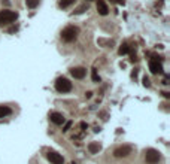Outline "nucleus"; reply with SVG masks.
I'll return each instance as SVG.
<instances>
[{
    "mask_svg": "<svg viewBox=\"0 0 170 164\" xmlns=\"http://www.w3.org/2000/svg\"><path fill=\"white\" fill-rule=\"evenodd\" d=\"M17 18H18V14L14 10H8V9L0 10V26H8V24L14 22Z\"/></svg>",
    "mask_w": 170,
    "mask_h": 164,
    "instance_id": "1",
    "label": "nucleus"
},
{
    "mask_svg": "<svg viewBox=\"0 0 170 164\" xmlns=\"http://www.w3.org/2000/svg\"><path fill=\"white\" fill-rule=\"evenodd\" d=\"M72 88H73V85H72V82L67 78H64V76L57 78V81H55V90L58 93H69V91H72Z\"/></svg>",
    "mask_w": 170,
    "mask_h": 164,
    "instance_id": "2",
    "label": "nucleus"
},
{
    "mask_svg": "<svg viewBox=\"0 0 170 164\" xmlns=\"http://www.w3.org/2000/svg\"><path fill=\"white\" fill-rule=\"evenodd\" d=\"M78 33H79V30H78L76 27L69 26V27H66V29L61 31V39L64 42H73L76 37H78Z\"/></svg>",
    "mask_w": 170,
    "mask_h": 164,
    "instance_id": "3",
    "label": "nucleus"
},
{
    "mask_svg": "<svg viewBox=\"0 0 170 164\" xmlns=\"http://www.w3.org/2000/svg\"><path fill=\"white\" fill-rule=\"evenodd\" d=\"M145 160H146L148 164H157V163L161 160V154L157 149L149 148V149L145 151Z\"/></svg>",
    "mask_w": 170,
    "mask_h": 164,
    "instance_id": "4",
    "label": "nucleus"
},
{
    "mask_svg": "<svg viewBox=\"0 0 170 164\" xmlns=\"http://www.w3.org/2000/svg\"><path fill=\"white\" fill-rule=\"evenodd\" d=\"M132 154V146H120L113 151V155L116 158H122V157H128Z\"/></svg>",
    "mask_w": 170,
    "mask_h": 164,
    "instance_id": "5",
    "label": "nucleus"
},
{
    "mask_svg": "<svg viewBox=\"0 0 170 164\" xmlns=\"http://www.w3.org/2000/svg\"><path fill=\"white\" fill-rule=\"evenodd\" d=\"M46 157H48V160H49L52 164H63V163H64L63 155H60L58 152H55V151H49Z\"/></svg>",
    "mask_w": 170,
    "mask_h": 164,
    "instance_id": "6",
    "label": "nucleus"
},
{
    "mask_svg": "<svg viewBox=\"0 0 170 164\" xmlns=\"http://www.w3.org/2000/svg\"><path fill=\"white\" fill-rule=\"evenodd\" d=\"M70 75L75 79H84L87 76V69H84V67H73L70 70Z\"/></svg>",
    "mask_w": 170,
    "mask_h": 164,
    "instance_id": "7",
    "label": "nucleus"
},
{
    "mask_svg": "<svg viewBox=\"0 0 170 164\" xmlns=\"http://www.w3.org/2000/svg\"><path fill=\"white\" fill-rule=\"evenodd\" d=\"M49 119L55 125H63L64 124V117H63V113H60V112H51L49 113Z\"/></svg>",
    "mask_w": 170,
    "mask_h": 164,
    "instance_id": "8",
    "label": "nucleus"
},
{
    "mask_svg": "<svg viewBox=\"0 0 170 164\" xmlns=\"http://www.w3.org/2000/svg\"><path fill=\"white\" fill-rule=\"evenodd\" d=\"M149 70H151V73H154V75L163 73V66H161V63H158V60H151V61H149Z\"/></svg>",
    "mask_w": 170,
    "mask_h": 164,
    "instance_id": "9",
    "label": "nucleus"
},
{
    "mask_svg": "<svg viewBox=\"0 0 170 164\" xmlns=\"http://www.w3.org/2000/svg\"><path fill=\"white\" fill-rule=\"evenodd\" d=\"M97 12L103 17H106L109 14V8H108L106 3H104V0H97Z\"/></svg>",
    "mask_w": 170,
    "mask_h": 164,
    "instance_id": "10",
    "label": "nucleus"
},
{
    "mask_svg": "<svg viewBox=\"0 0 170 164\" xmlns=\"http://www.w3.org/2000/svg\"><path fill=\"white\" fill-rule=\"evenodd\" d=\"M88 151H90V154H99L101 151V145L99 142H91L88 145Z\"/></svg>",
    "mask_w": 170,
    "mask_h": 164,
    "instance_id": "11",
    "label": "nucleus"
},
{
    "mask_svg": "<svg viewBox=\"0 0 170 164\" xmlns=\"http://www.w3.org/2000/svg\"><path fill=\"white\" fill-rule=\"evenodd\" d=\"M12 113V109L8 107V106H0V118H5L8 115H10Z\"/></svg>",
    "mask_w": 170,
    "mask_h": 164,
    "instance_id": "12",
    "label": "nucleus"
},
{
    "mask_svg": "<svg viewBox=\"0 0 170 164\" xmlns=\"http://www.w3.org/2000/svg\"><path fill=\"white\" fill-rule=\"evenodd\" d=\"M75 3V0H60L58 2V6L61 8V9H67L69 6H72Z\"/></svg>",
    "mask_w": 170,
    "mask_h": 164,
    "instance_id": "13",
    "label": "nucleus"
},
{
    "mask_svg": "<svg viewBox=\"0 0 170 164\" xmlns=\"http://www.w3.org/2000/svg\"><path fill=\"white\" fill-rule=\"evenodd\" d=\"M39 3H41V0H25V5H27V8H30V9H34Z\"/></svg>",
    "mask_w": 170,
    "mask_h": 164,
    "instance_id": "14",
    "label": "nucleus"
},
{
    "mask_svg": "<svg viewBox=\"0 0 170 164\" xmlns=\"http://www.w3.org/2000/svg\"><path fill=\"white\" fill-rule=\"evenodd\" d=\"M120 55H124V54H127V52H130V46L127 45V43H122L121 45V48H120Z\"/></svg>",
    "mask_w": 170,
    "mask_h": 164,
    "instance_id": "15",
    "label": "nucleus"
},
{
    "mask_svg": "<svg viewBox=\"0 0 170 164\" xmlns=\"http://www.w3.org/2000/svg\"><path fill=\"white\" fill-rule=\"evenodd\" d=\"M85 10H88V6H87V5H82V6H79V8L75 10V14H76V15H79V14H84Z\"/></svg>",
    "mask_w": 170,
    "mask_h": 164,
    "instance_id": "16",
    "label": "nucleus"
},
{
    "mask_svg": "<svg viewBox=\"0 0 170 164\" xmlns=\"http://www.w3.org/2000/svg\"><path fill=\"white\" fill-rule=\"evenodd\" d=\"M72 124H73L72 121H67L66 124H64V127H63V131H69V130H70V127H72Z\"/></svg>",
    "mask_w": 170,
    "mask_h": 164,
    "instance_id": "17",
    "label": "nucleus"
},
{
    "mask_svg": "<svg viewBox=\"0 0 170 164\" xmlns=\"http://www.w3.org/2000/svg\"><path fill=\"white\" fill-rule=\"evenodd\" d=\"M93 81H94V82H100V76L97 75L96 70H93Z\"/></svg>",
    "mask_w": 170,
    "mask_h": 164,
    "instance_id": "18",
    "label": "nucleus"
},
{
    "mask_svg": "<svg viewBox=\"0 0 170 164\" xmlns=\"http://www.w3.org/2000/svg\"><path fill=\"white\" fill-rule=\"evenodd\" d=\"M143 85H145V87H151V82H149V78L148 76L143 78Z\"/></svg>",
    "mask_w": 170,
    "mask_h": 164,
    "instance_id": "19",
    "label": "nucleus"
},
{
    "mask_svg": "<svg viewBox=\"0 0 170 164\" xmlns=\"http://www.w3.org/2000/svg\"><path fill=\"white\" fill-rule=\"evenodd\" d=\"M85 97H87V98H91V97H93V93H91V91L85 93Z\"/></svg>",
    "mask_w": 170,
    "mask_h": 164,
    "instance_id": "20",
    "label": "nucleus"
},
{
    "mask_svg": "<svg viewBox=\"0 0 170 164\" xmlns=\"http://www.w3.org/2000/svg\"><path fill=\"white\" fill-rule=\"evenodd\" d=\"M87 127H88V125H87L85 122H81V128H82V130H85Z\"/></svg>",
    "mask_w": 170,
    "mask_h": 164,
    "instance_id": "21",
    "label": "nucleus"
},
{
    "mask_svg": "<svg viewBox=\"0 0 170 164\" xmlns=\"http://www.w3.org/2000/svg\"><path fill=\"white\" fill-rule=\"evenodd\" d=\"M100 115L103 117V119H106V117H108V113H106V112H101V113H100Z\"/></svg>",
    "mask_w": 170,
    "mask_h": 164,
    "instance_id": "22",
    "label": "nucleus"
},
{
    "mask_svg": "<svg viewBox=\"0 0 170 164\" xmlns=\"http://www.w3.org/2000/svg\"><path fill=\"white\" fill-rule=\"evenodd\" d=\"M163 96H164V97H166V98H170V94H169V93H167V91H164V93H163Z\"/></svg>",
    "mask_w": 170,
    "mask_h": 164,
    "instance_id": "23",
    "label": "nucleus"
},
{
    "mask_svg": "<svg viewBox=\"0 0 170 164\" xmlns=\"http://www.w3.org/2000/svg\"><path fill=\"white\" fill-rule=\"evenodd\" d=\"M17 29H18V27H12L9 31H10V33H14V31H17Z\"/></svg>",
    "mask_w": 170,
    "mask_h": 164,
    "instance_id": "24",
    "label": "nucleus"
},
{
    "mask_svg": "<svg viewBox=\"0 0 170 164\" xmlns=\"http://www.w3.org/2000/svg\"><path fill=\"white\" fill-rule=\"evenodd\" d=\"M116 2H118L120 5H124V3H125V0H116Z\"/></svg>",
    "mask_w": 170,
    "mask_h": 164,
    "instance_id": "25",
    "label": "nucleus"
},
{
    "mask_svg": "<svg viewBox=\"0 0 170 164\" xmlns=\"http://www.w3.org/2000/svg\"><path fill=\"white\" fill-rule=\"evenodd\" d=\"M87 2H91V0H87Z\"/></svg>",
    "mask_w": 170,
    "mask_h": 164,
    "instance_id": "26",
    "label": "nucleus"
},
{
    "mask_svg": "<svg viewBox=\"0 0 170 164\" xmlns=\"http://www.w3.org/2000/svg\"><path fill=\"white\" fill-rule=\"evenodd\" d=\"M73 164H75V163H73Z\"/></svg>",
    "mask_w": 170,
    "mask_h": 164,
    "instance_id": "27",
    "label": "nucleus"
}]
</instances>
